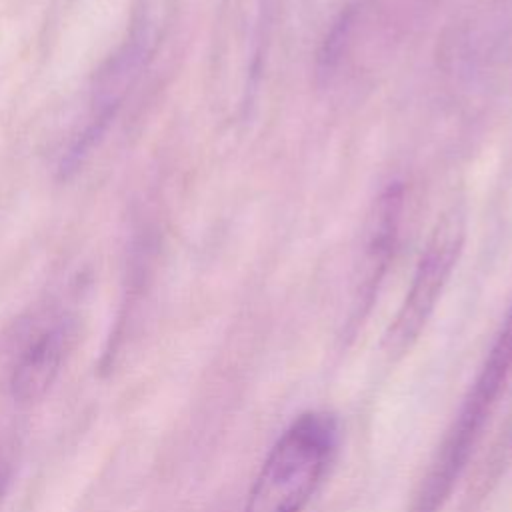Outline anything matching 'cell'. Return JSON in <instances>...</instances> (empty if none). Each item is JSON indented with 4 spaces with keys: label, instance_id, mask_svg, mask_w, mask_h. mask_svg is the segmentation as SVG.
Segmentation results:
<instances>
[{
    "label": "cell",
    "instance_id": "1",
    "mask_svg": "<svg viewBox=\"0 0 512 512\" xmlns=\"http://www.w3.org/2000/svg\"><path fill=\"white\" fill-rule=\"evenodd\" d=\"M338 442V420L328 412H304L270 448L248 492L244 512H302Z\"/></svg>",
    "mask_w": 512,
    "mask_h": 512
},
{
    "label": "cell",
    "instance_id": "2",
    "mask_svg": "<svg viewBox=\"0 0 512 512\" xmlns=\"http://www.w3.org/2000/svg\"><path fill=\"white\" fill-rule=\"evenodd\" d=\"M512 372V302L462 406L422 480L416 512H438L464 472Z\"/></svg>",
    "mask_w": 512,
    "mask_h": 512
},
{
    "label": "cell",
    "instance_id": "3",
    "mask_svg": "<svg viewBox=\"0 0 512 512\" xmlns=\"http://www.w3.org/2000/svg\"><path fill=\"white\" fill-rule=\"evenodd\" d=\"M466 242V210L460 202L448 206L434 222L416 262L406 296L382 338L388 358L404 356L428 324Z\"/></svg>",
    "mask_w": 512,
    "mask_h": 512
},
{
    "label": "cell",
    "instance_id": "4",
    "mask_svg": "<svg viewBox=\"0 0 512 512\" xmlns=\"http://www.w3.org/2000/svg\"><path fill=\"white\" fill-rule=\"evenodd\" d=\"M404 186L390 182L372 200L362 230L352 274L350 322L358 324L372 308L382 280L394 260L404 214Z\"/></svg>",
    "mask_w": 512,
    "mask_h": 512
},
{
    "label": "cell",
    "instance_id": "5",
    "mask_svg": "<svg viewBox=\"0 0 512 512\" xmlns=\"http://www.w3.org/2000/svg\"><path fill=\"white\" fill-rule=\"evenodd\" d=\"M148 54H150V34L140 30L102 68L92 92L88 122L80 138L74 142L72 150L68 152V164L80 162L86 150L106 130L110 118L116 114V108L124 100L136 76L140 74Z\"/></svg>",
    "mask_w": 512,
    "mask_h": 512
},
{
    "label": "cell",
    "instance_id": "6",
    "mask_svg": "<svg viewBox=\"0 0 512 512\" xmlns=\"http://www.w3.org/2000/svg\"><path fill=\"white\" fill-rule=\"evenodd\" d=\"M68 342V326L56 322L40 330L20 352L10 376L16 400L34 402L42 398L56 380Z\"/></svg>",
    "mask_w": 512,
    "mask_h": 512
},
{
    "label": "cell",
    "instance_id": "7",
    "mask_svg": "<svg viewBox=\"0 0 512 512\" xmlns=\"http://www.w3.org/2000/svg\"><path fill=\"white\" fill-rule=\"evenodd\" d=\"M356 24H358V8L356 6H346L334 18V22L328 28V32L322 40V46L318 50V60H316L318 76L328 80L332 74H336L338 66L346 58V52L352 44Z\"/></svg>",
    "mask_w": 512,
    "mask_h": 512
},
{
    "label": "cell",
    "instance_id": "8",
    "mask_svg": "<svg viewBox=\"0 0 512 512\" xmlns=\"http://www.w3.org/2000/svg\"><path fill=\"white\" fill-rule=\"evenodd\" d=\"M6 478H8V472L0 466V498H2V492H4V486H6Z\"/></svg>",
    "mask_w": 512,
    "mask_h": 512
}]
</instances>
